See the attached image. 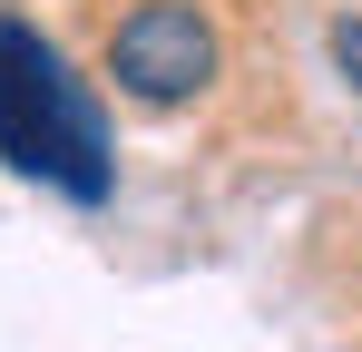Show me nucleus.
<instances>
[{
    "mask_svg": "<svg viewBox=\"0 0 362 352\" xmlns=\"http://www.w3.org/2000/svg\"><path fill=\"white\" fill-rule=\"evenodd\" d=\"M0 157L20 176L69 186L78 206L108 196V117L88 98V78L30 20H0Z\"/></svg>",
    "mask_w": 362,
    "mask_h": 352,
    "instance_id": "f257e3e1",
    "label": "nucleus"
},
{
    "mask_svg": "<svg viewBox=\"0 0 362 352\" xmlns=\"http://www.w3.org/2000/svg\"><path fill=\"white\" fill-rule=\"evenodd\" d=\"M333 69L362 88V20H333Z\"/></svg>",
    "mask_w": 362,
    "mask_h": 352,
    "instance_id": "7ed1b4c3",
    "label": "nucleus"
},
{
    "mask_svg": "<svg viewBox=\"0 0 362 352\" xmlns=\"http://www.w3.org/2000/svg\"><path fill=\"white\" fill-rule=\"evenodd\" d=\"M216 69H226V40H216V20L196 0H137V10H118V30H108V88L137 98V108L206 98Z\"/></svg>",
    "mask_w": 362,
    "mask_h": 352,
    "instance_id": "f03ea898",
    "label": "nucleus"
}]
</instances>
